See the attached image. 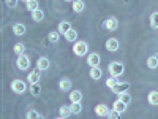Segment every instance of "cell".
Masks as SVG:
<instances>
[{"instance_id": "6da1fadb", "label": "cell", "mask_w": 158, "mask_h": 119, "mask_svg": "<svg viewBox=\"0 0 158 119\" xmlns=\"http://www.w3.org/2000/svg\"><path fill=\"white\" fill-rule=\"evenodd\" d=\"M108 72L111 73L112 78H118V76H122L123 72H125V65L122 62H111L108 65Z\"/></svg>"}, {"instance_id": "7a4b0ae2", "label": "cell", "mask_w": 158, "mask_h": 119, "mask_svg": "<svg viewBox=\"0 0 158 119\" xmlns=\"http://www.w3.org/2000/svg\"><path fill=\"white\" fill-rule=\"evenodd\" d=\"M73 52L77 57H84L89 54V45L85 42H76L73 46Z\"/></svg>"}, {"instance_id": "3957f363", "label": "cell", "mask_w": 158, "mask_h": 119, "mask_svg": "<svg viewBox=\"0 0 158 119\" xmlns=\"http://www.w3.org/2000/svg\"><path fill=\"white\" fill-rule=\"evenodd\" d=\"M25 89H27V86H25V83L22 79H13L11 81V90L15 94H24Z\"/></svg>"}, {"instance_id": "277c9868", "label": "cell", "mask_w": 158, "mask_h": 119, "mask_svg": "<svg viewBox=\"0 0 158 119\" xmlns=\"http://www.w3.org/2000/svg\"><path fill=\"white\" fill-rule=\"evenodd\" d=\"M103 27L106 29V30H109V32H114V30H117L118 29V21H117V18H106L104 19V22H103Z\"/></svg>"}, {"instance_id": "5b68a950", "label": "cell", "mask_w": 158, "mask_h": 119, "mask_svg": "<svg viewBox=\"0 0 158 119\" xmlns=\"http://www.w3.org/2000/svg\"><path fill=\"white\" fill-rule=\"evenodd\" d=\"M101 64V57L98 52H90V54L87 56V65L92 68V67H100Z\"/></svg>"}, {"instance_id": "8992f818", "label": "cell", "mask_w": 158, "mask_h": 119, "mask_svg": "<svg viewBox=\"0 0 158 119\" xmlns=\"http://www.w3.org/2000/svg\"><path fill=\"white\" fill-rule=\"evenodd\" d=\"M16 67H18L19 70H27V68L30 67V59L25 56V54L18 56V59H16Z\"/></svg>"}, {"instance_id": "52a82bcc", "label": "cell", "mask_w": 158, "mask_h": 119, "mask_svg": "<svg viewBox=\"0 0 158 119\" xmlns=\"http://www.w3.org/2000/svg\"><path fill=\"white\" fill-rule=\"evenodd\" d=\"M109 107L106 103H98L97 107H95V114L97 116H101V117H108V114H109Z\"/></svg>"}, {"instance_id": "ba28073f", "label": "cell", "mask_w": 158, "mask_h": 119, "mask_svg": "<svg viewBox=\"0 0 158 119\" xmlns=\"http://www.w3.org/2000/svg\"><path fill=\"white\" fill-rule=\"evenodd\" d=\"M40 78H41V70L35 68L33 72L29 73V76H27V83H29V84H36V83L40 81Z\"/></svg>"}, {"instance_id": "9c48e42d", "label": "cell", "mask_w": 158, "mask_h": 119, "mask_svg": "<svg viewBox=\"0 0 158 119\" xmlns=\"http://www.w3.org/2000/svg\"><path fill=\"white\" fill-rule=\"evenodd\" d=\"M51 67V60L48 59V57H38V60H36V68L38 70H41V72H44V70H48Z\"/></svg>"}, {"instance_id": "30bf717a", "label": "cell", "mask_w": 158, "mask_h": 119, "mask_svg": "<svg viewBox=\"0 0 158 119\" xmlns=\"http://www.w3.org/2000/svg\"><path fill=\"white\" fill-rule=\"evenodd\" d=\"M104 46H106V49L109 52H115V51H118V46H120V45H118V40L117 38H108Z\"/></svg>"}, {"instance_id": "8fae6325", "label": "cell", "mask_w": 158, "mask_h": 119, "mask_svg": "<svg viewBox=\"0 0 158 119\" xmlns=\"http://www.w3.org/2000/svg\"><path fill=\"white\" fill-rule=\"evenodd\" d=\"M25 32H27V29H25V25L22 22H16L13 24V33H15L16 37H24Z\"/></svg>"}, {"instance_id": "7c38bea8", "label": "cell", "mask_w": 158, "mask_h": 119, "mask_svg": "<svg viewBox=\"0 0 158 119\" xmlns=\"http://www.w3.org/2000/svg\"><path fill=\"white\" fill-rule=\"evenodd\" d=\"M59 90H62V92H71V79L62 78L59 81Z\"/></svg>"}, {"instance_id": "4fadbf2b", "label": "cell", "mask_w": 158, "mask_h": 119, "mask_svg": "<svg viewBox=\"0 0 158 119\" xmlns=\"http://www.w3.org/2000/svg\"><path fill=\"white\" fill-rule=\"evenodd\" d=\"M127 107H128V105H127L125 102H122V100H118V99H117V100L114 102V105H112V110L122 114V113L127 111Z\"/></svg>"}, {"instance_id": "5bb4252c", "label": "cell", "mask_w": 158, "mask_h": 119, "mask_svg": "<svg viewBox=\"0 0 158 119\" xmlns=\"http://www.w3.org/2000/svg\"><path fill=\"white\" fill-rule=\"evenodd\" d=\"M128 89H130V83H127V81L120 83L118 81V84L112 89V92H115V94L118 95V94H122V92H128Z\"/></svg>"}, {"instance_id": "9a60e30c", "label": "cell", "mask_w": 158, "mask_h": 119, "mask_svg": "<svg viewBox=\"0 0 158 119\" xmlns=\"http://www.w3.org/2000/svg\"><path fill=\"white\" fill-rule=\"evenodd\" d=\"M57 30L60 32V35H65L68 30H71V22H68V21H62V22H59Z\"/></svg>"}, {"instance_id": "2e32d148", "label": "cell", "mask_w": 158, "mask_h": 119, "mask_svg": "<svg viewBox=\"0 0 158 119\" xmlns=\"http://www.w3.org/2000/svg\"><path fill=\"white\" fill-rule=\"evenodd\" d=\"M147 102L152 107H158V90H150L147 94Z\"/></svg>"}, {"instance_id": "e0dca14e", "label": "cell", "mask_w": 158, "mask_h": 119, "mask_svg": "<svg viewBox=\"0 0 158 119\" xmlns=\"http://www.w3.org/2000/svg\"><path fill=\"white\" fill-rule=\"evenodd\" d=\"M89 75H90V78L92 79H101V76H103V70H101V67H92L90 68V72H89Z\"/></svg>"}, {"instance_id": "ac0fdd59", "label": "cell", "mask_w": 158, "mask_h": 119, "mask_svg": "<svg viewBox=\"0 0 158 119\" xmlns=\"http://www.w3.org/2000/svg\"><path fill=\"white\" fill-rule=\"evenodd\" d=\"M85 8V3L82 2V0H74L73 2V11L76 13V15H81V13L84 11Z\"/></svg>"}, {"instance_id": "d6986e66", "label": "cell", "mask_w": 158, "mask_h": 119, "mask_svg": "<svg viewBox=\"0 0 158 119\" xmlns=\"http://www.w3.org/2000/svg\"><path fill=\"white\" fill-rule=\"evenodd\" d=\"M32 19L35 21V22H41L43 19H44V11L43 10H35V11H32Z\"/></svg>"}, {"instance_id": "ffe728a7", "label": "cell", "mask_w": 158, "mask_h": 119, "mask_svg": "<svg viewBox=\"0 0 158 119\" xmlns=\"http://www.w3.org/2000/svg\"><path fill=\"white\" fill-rule=\"evenodd\" d=\"M63 37H65V40H67V42H71V43H76V42H77V32H76L74 29L68 30Z\"/></svg>"}, {"instance_id": "44dd1931", "label": "cell", "mask_w": 158, "mask_h": 119, "mask_svg": "<svg viewBox=\"0 0 158 119\" xmlns=\"http://www.w3.org/2000/svg\"><path fill=\"white\" fill-rule=\"evenodd\" d=\"M59 40H60V32L59 30H51L48 33V42L49 43H57Z\"/></svg>"}, {"instance_id": "7402d4cb", "label": "cell", "mask_w": 158, "mask_h": 119, "mask_svg": "<svg viewBox=\"0 0 158 119\" xmlns=\"http://www.w3.org/2000/svg\"><path fill=\"white\" fill-rule=\"evenodd\" d=\"M70 100H71V103L81 102V100H82V92H81V90H71V92H70Z\"/></svg>"}, {"instance_id": "603a6c76", "label": "cell", "mask_w": 158, "mask_h": 119, "mask_svg": "<svg viewBox=\"0 0 158 119\" xmlns=\"http://www.w3.org/2000/svg\"><path fill=\"white\" fill-rule=\"evenodd\" d=\"M70 114H73V113H71V108L68 107V105H62V107L59 108V116H62V117H68Z\"/></svg>"}, {"instance_id": "cb8c5ba5", "label": "cell", "mask_w": 158, "mask_h": 119, "mask_svg": "<svg viewBox=\"0 0 158 119\" xmlns=\"http://www.w3.org/2000/svg\"><path fill=\"white\" fill-rule=\"evenodd\" d=\"M149 24L152 29H158V13H152V15L149 16Z\"/></svg>"}, {"instance_id": "d4e9b609", "label": "cell", "mask_w": 158, "mask_h": 119, "mask_svg": "<svg viewBox=\"0 0 158 119\" xmlns=\"http://www.w3.org/2000/svg\"><path fill=\"white\" fill-rule=\"evenodd\" d=\"M146 64H147L149 68H156L158 67V56H149Z\"/></svg>"}, {"instance_id": "484cf974", "label": "cell", "mask_w": 158, "mask_h": 119, "mask_svg": "<svg viewBox=\"0 0 158 119\" xmlns=\"http://www.w3.org/2000/svg\"><path fill=\"white\" fill-rule=\"evenodd\" d=\"M13 51H15V54L22 56V54H25V45L24 43H16L15 46H13Z\"/></svg>"}, {"instance_id": "4316f807", "label": "cell", "mask_w": 158, "mask_h": 119, "mask_svg": "<svg viewBox=\"0 0 158 119\" xmlns=\"http://www.w3.org/2000/svg\"><path fill=\"white\" fill-rule=\"evenodd\" d=\"M70 108H71V113L73 114H79V113L82 111V105H81V102H74V103L70 105Z\"/></svg>"}, {"instance_id": "83f0119b", "label": "cell", "mask_w": 158, "mask_h": 119, "mask_svg": "<svg viewBox=\"0 0 158 119\" xmlns=\"http://www.w3.org/2000/svg\"><path fill=\"white\" fill-rule=\"evenodd\" d=\"M30 94H32L33 97L40 95V94H41V86H40L38 83H36V84H30Z\"/></svg>"}, {"instance_id": "f1b7e54d", "label": "cell", "mask_w": 158, "mask_h": 119, "mask_svg": "<svg viewBox=\"0 0 158 119\" xmlns=\"http://www.w3.org/2000/svg\"><path fill=\"white\" fill-rule=\"evenodd\" d=\"M25 8H27L29 11L38 10V8H40V7H38V0H30V2H27V3H25Z\"/></svg>"}, {"instance_id": "f546056e", "label": "cell", "mask_w": 158, "mask_h": 119, "mask_svg": "<svg viewBox=\"0 0 158 119\" xmlns=\"http://www.w3.org/2000/svg\"><path fill=\"white\" fill-rule=\"evenodd\" d=\"M118 100H122L127 105H130L131 103V95L128 94V92H122V94H118Z\"/></svg>"}, {"instance_id": "4dcf8cb0", "label": "cell", "mask_w": 158, "mask_h": 119, "mask_svg": "<svg viewBox=\"0 0 158 119\" xmlns=\"http://www.w3.org/2000/svg\"><path fill=\"white\" fill-rule=\"evenodd\" d=\"M117 84H118L117 78H112V76H111V78H108V79H106V86H108V87H109L111 90H112V89H114V87H115Z\"/></svg>"}, {"instance_id": "1f68e13d", "label": "cell", "mask_w": 158, "mask_h": 119, "mask_svg": "<svg viewBox=\"0 0 158 119\" xmlns=\"http://www.w3.org/2000/svg\"><path fill=\"white\" fill-rule=\"evenodd\" d=\"M38 117H40V113L35 110H29L27 114H25V119H38Z\"/></svg>"}, {"instance_id": "d6a6232c", "label": "cell", "mask_w": 158, "mask_h": 119, "mask_svg": "<svg viewBox=\"0 0 158 119\" xmlns=\"http://www.w3.org/2000/svg\"><path fill=\"white\" fill-rule=\"evenodd\" d=\"M5 3H6V7L8 8H16L18 7V3H19V0H5Z\"/></svg>"}, {"instance_id": "836d02e7", "label": "cell", "mask_w": 158, "mask_h": 119, "mask_svg": "<svg viewBox=\"0 0 158 119\" xmlns=\"http://www.w3.org/2000/svg\"><path fill=\"white\" fill-rule=\"evenodd\" d=\"M108 119H120V113H117V111L111 110L109 114H108Z\"/></svg>"}, {"instance_id": "e575fe53", "label": "cell", "mask_w": 158, "mask_h": 119, "mask_svg": "<svg viewBox=\"0 0 158 119\" xmlns=\"http://www.w3.org/2000/svg\"><path fill=\"white\" fill-rule=\"evenodd\" d=\"M38 119H44V116H43V114H40V117H38Z\"/></svg>"}, {"instance_id": "d590c367", "label": "cell", "mask_w": 158, "mask_h": 119, "mask_svg": "<svg viewBox=\"0 0 158 119\" xmlns=\"http://www.w3.org/2000/svg\"><path fill=\"white\" fill-rule=\"evenodd\" d=\"M65 2H71V3H73V2H74V0H65Z\"/></svg>"}, {"instance_id": "8d00e7d4", "label": "cell", "mask_w": 158, "mask_h": 119, "mask_svg": "<svg viewBox=\"0 0 158 119\" xmlns=\"http://www.w3.org/2000/svg\"><path fill=\"white\" fill-rule=\"evenodd\" d=\"M57 119H67V117H62V116H59V117H57Z\"/></svg>"}, {"instance_id": "74e56055", "label": "cell", "mask_w": 158, "mask_h": 119, "mask_svg": "<svg viewBox=\"0 0 158 119\" xmlns=\"http://www.w3.org/2000/svg\"><path fill=\"white\" fill-rule=\"evenodd\" d=\"M22 2H25V3H27V2H30V0H22Z\"/></svg>"}, {"instance_id": "f35d334b", "label": "cell", "mask_w": 158, "mask_h": 119, "mask_svg": "<svg viewBox=\"0 0 158 119\" xmlns=\"http://www.w3.org/2000/svg\"><path fill=\"white\" fill-rule=\"evenodd\" d=\"M156 56H158V54H156Z\"/></svg>"}]
</instances>
